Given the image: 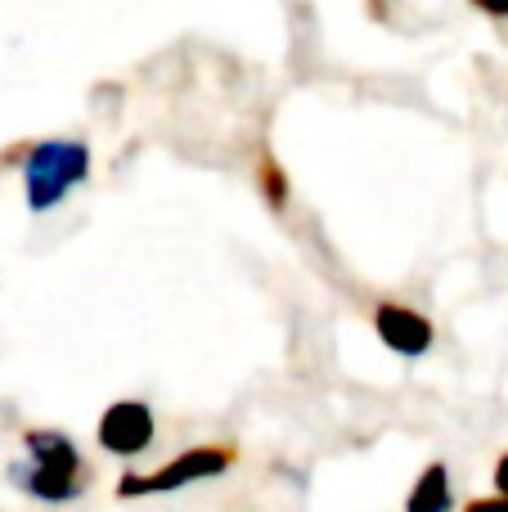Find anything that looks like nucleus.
<instances>
[{
    "label": "nucleus",
    "mask_w": 508,
    "mask_h": 512,
    "mask_svg": "<svg viewBox=\"0 0 508 512\" xmlns=\"http://www.w3.org/2000/svg\"><path fill=\"white\" fill-rule=\"evenodd\" d=\"M257 189L266 194V203L275 207V212H284V207H288V194H293V185H288L284 167H279V162L270 158V153L257 162Z\"/></svg>",
    "instance_id": "0eeeda50"
},
{
    "label": "nucleus",
    "mask_w": 508,
    "mask_h": 512,
    "mask_svg": "<svg viewBox=\"0 0 508 512\" xmlns=\"http://www.w3.org/2000/svg\"><path fill=\"white\" fill-rule=\"evenodd\" d=\"M23 459L9 463V486L23 490L36 504L63 508L90 490V468L72 436L54 432V427H27L23 432Z\"/></svg>",
    "instance_id": "f257e3e1"
},
{
    "label": "nucleus",
    "mask_w": 508,
    "mask_h": 512,
    "mask_svg": "<svg viewBox=\"0 0 508 512\" xmlns=\"http://www.w3.org/2000/svg\"><path fill=\"white\" fill-rule=\"evenodd\" d=\"M239 450L234 445H194V450L176 454L171 463H162L158 472H126L117 481V499H149V495H176L185 486H198V481H216L221 472L234 468Z\"/></svg>",
    "instance_id": "7ed1b4c3"
},
{
    "label": "nucleus",
    "mask_w": 508,
    "mask_h": 512,
    "mask_svg": "<svg viewBox=\"0 0 508 512\" xmlns=\"http://www.w3.org/2000/svg\"><path fill=\"white\" fill-rule=\"evenodd\" d=\"M491 481H495V495H504L508 499V450L495 459V472H491Z\"/></svg>",
    "instance_id": "1a4fd4ad"
},
{
    "label": "nucleus",
    "mask_w": 508,
    "mask_h": 512,
    "mask_svg": "<svg viewBox=\"0 0 508 512\" xmlns=\"http://www.w3.org/2000/svg\"><path fill=\"white\" fill-rule=\"evenodd\" d=\"M464 512H508V499H504V495H482V499H468Z\"/></svg>",
    "instance_id": "6e6552de"
},
{
    "label": "nucleus",
    "mask_w": 508,
    "mask_h": 512,
    "mask_svg": "<svg viewBox=\"0 0 508 512\" xmlns=\"http://www.w3.org/2000/svg\"><path fill=\"white\" fill-rule=\"evenodd\" d=\"M468 5H477L486 18H508V0H468Z\"/></svg>",
    "instance_id": "9d476101"
},
{
    "label": "nucleus",
    "mask_w": 508,
    "mask_h": 512,
    "mask_svg": "<svg viewBox=\"0 0 508 512\" xmlns=\"http://www.w3.org/2000/svg\"><path fill=\"white\" fill-rule=\"evenodd\" d=\"M455 508V486H450V468L446 463H428L419 472V481L410 486L405 512H450Z\"/></svg>",
    "instance_id": "423d86ee"
},
{
    "label": "nucleus",
    "mask_w": 508,
    "mask_h": 512,
    "mask_svg": "<svg viewBox=\"0 0 508 512\" xmlns=\"http://www.w3.org/2000/svg\"><path fill=\"white\" fill-rule=\"evenodd\" d=\"M90 180V149L81 140H41L23 149V198L27 212L45 216Z\"/></svg>",
    "instance_id": "f03ea898"
},
{
    "label": "nucleus",
    "mask_w": 508,
    "mask_h": 512,
    "mask_svg": "<svg viewBox=\"0 0 508 512\" xmlns=\"http://www.w3.org/2000/svg\"><path fill=\"white\" fill-rule=\"evenodd\" d=\"M153 436H158V423H153L149 400H113L95 427L99 450L117 454V459H140L153 445Z\"/></svg>",
    "instance_id": "20e7f679"
},
{
    "label": "nucleus",
    "mask_w": 508,
    "mask_h": 512,
    "mask_svg": "<svg viewBox=\"0 0 508 512\" xmlns=\"http://www.w3.org/2000/svg\"><path fill=\"white\" fill-rule=\"evenodd\" d=\"M374 333L387 351L405 355V360H419V355L432 351L437 342V328L423 310L405 306V301H378L374 306Z\"/></svg>",
    "instance_id": "39448f33"
}]
</instances>
